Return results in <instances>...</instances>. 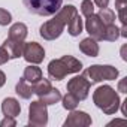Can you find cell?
Masks as SVG:
<instances>
[{"instance_id": "3957f363", "label": "cell", "mask_w": 127, "mask_h": 127, "mask_svg": "<svg viewBox=\"0 0 127 127\" xmlns=\"http://www.w3.org/2000/svg\"><path fill=\"white\" fill-rule=\"evenodd\" d=\"M93 102L106 115L115 114L118 111V108H120V103H121L120 102V96L109 85H100V87H97L96 91L93 93Z\"/></svg>"}, {"instance_id": "30bf717a", "label": "cell", "mask_w": 127, "mask_h": 127, "mask_svg": "<svg viewBox=\"0 0 127 127\" xmlns=\"http://www.w3.org/2000/svg\"><path fill=\"white\" fill-rule=\"evenodd\" d=\"M91 126V117L84 111L72 109L64 121V127H87Z\"/></svg>"}, {"instance_id": "ac0fdd59", "label": "cell", "mask_w": 127, "mask_h": 127, "mask_svg": "<svg viewBox=\"0 0 127 127\" xmlns=\"http://www.w3.org/2000/svg\"><path fill=\"white\" fill-rule=\"evenodd\" d=\"M82 27H84V24H82V18L79 17V14L76 12L73 17H72V20L69 21V24H67V33L70 34V36H79L81 33H82Z\"/></svg>"}, {"instance_id": "83f0119b", "label": "cell", "mask_w": 127, "mask_h": 127, "mask_svg": "<svg viewBox=\"0 0 127 127\" xmlns=\"http://www.w3.org/2000/svg\"><path fill=\"white\" fill-rule=\"evenodd\" d=\"M126 82H127V78L121 79V81H120V84H118V88H120V91H121V93H127V88H126Z\"/></svg>"}, {"instance_id": "277c9868", "label": "cell", "mask_w": 127, "mask_h": 127, "mask_svg": "<svg viewBox=\"0 0 127 127\" xmlns=\"http://www.w3.org/2000/svg\"><path fill=\"white\" fill-rule=\"evenodd\" d=\"M29 12L40 17L54 15L63 5V0H23Z\"/></svg>"}, {"instance_id": "8fae6325", "label": "cell", "mask_w": 127, "mask_h": 127, "mask_svg": "<svg viewBox=\"0 0 127 127\" xmlns=\"http://www.w3.org/2000/svg\"><path fill=\"white\" fill-rule=\"evenodd\" d=\"M115 8L118 11V18L121 21L120 36L127 37V0H115Z\"/></svg>"}, {"instance_id": "7c38bea8", "label": "cell", "mask_w": 127, "mask_h": 127, "mask_svg": "<svg viewBox=\"0 0 127 127\" xmlns=\"http://www.w3.org/2000/svg\"><path fill=\"white\" fill-rule=\"evenodd\" d=\"M2 112H3L5 117H14V118H15L17 115H20L21 106H20V103H18L17 99H14V97H6V99L2 102Z\"/></svg>"}, {"instance_id": "d6986e66", "label": "cell", "mask_w": 127, "mask_h": 127, "mask_svg": "<svg viewBox=\"0 0 127 127\" xmlns=\"http://www.w3.org/2000/svg\"><path fill=\"white\" fill-rule=\"evenodd\" d=\"M23 78H24L29 84L33 85V84H36L39 79H42V70H40V67H37V66H29V67L24 69Z\"/></svg>"}, {"instance_id": "5bb4252c", "label": "cell", "mask_w": 127, "mask_h": 127, "mask_svg": "<svg viewBox=\"0 0 127 127\" xmlns=\"http://www.w3.org/2000/svg\"><path fill=\"white\" fill-rule=\"evenodd\" d=\"M3 46L6 48L8 54H9V58H18L23 55V46H24V42H18V40H14V39H6L3 42Z\"/></svg>"}, {"instance_id": "8992f818", "label": "cell", "mask_w": 127, "mask_h": 127, "mask_svg": "<svg viewBox=\"0 0 127 127\" xmlns=\"http://www.w3.org/2000/svg\"><path fill=\"white\" fill-rule=\"evenodd\" d=\"M29 124L33 127H43L48 124V109L40 100H34L29 106Z\"/></svg>"}, {"instance_id": "484cf974", "label": "cell", "mask_w": 127, "mask_h": 127, "mask_svg": "<svg viewBox=\"0 0 127 127\" xmlns=\"http://www.w3.org/2000/svg\"><path fill=\"white\" fill-rule=\"evenodd\" d=\"M11 58H9V54H8V51H6V48L2 45L0 46V66L2 64H5V63H8Z\"/></svg>"}, {"instance_id": "7a4b0ae2", "label": "cell", "mask_w": 127, "mask_h": 127, "mask_svg": "<svg viewBox=\"0 0 127 127\" xmlns=\"http://www.w3.org/2000/svg\"><path fill=\"white\" fill-rule=\"evenodd\" d=\"M82 70V63L72 57V55H63L61 58L51 60L48 64V76L54 81H61L70 73H78Z\"/></svg>"}, {"instance_id": "603a6c76", "label": "cell", "mask_w": 127, "mask_h": 127, "mask_svg": "<svg viewBox=\"0 0 127 127\" xmlns=\"http://www.w3.org/2000/svg\"><path fill=\"white\" fill-rule=\"evenodd\" d=\"M81 12L84 17H88L91 14H94V3L91 0H82L81 3Z\"/></svg>"}, {"instance_id": "9a60e30c", "label": "cell", "mask_w": 127, "mask_h": 127, "mask_svg": "<svg viewBox=\"0 0 127 127\" xmlns=\"http://www.w3.org/2000/svg\"><path fill=\"white\" fill-rule=\"evenodd\" d=\"M27 26L24 23H15L11 26L9 29V39H14V40H18V42H24V39L27 37Z\"/></svg>"}, {"instance_id": "5b68a950", "label": "cell", "mask_w": 127, "mask_h": 127, "mask_svg": "<svg viewBox=\"0 0 127 127\" xmlns=\"http://www.w3.org/2000/svg\"><path fill=\"white\" fill-rule=\"evenodd\" d=\"M84 75L88 78V81L91 84L102 82V81H114L118 76V69H115L114 66H109V64H105V66L93 64L84 72Z\"/></svg>"}, {"instance_id": "ffe728a7", "label": "cell", "mask_w": 127, "mask_h": 127, "mask_svg": "<svg viewBox=\"0 0 127 127\" xmlns=\"http://www.w3.org/2000/svg\"><path fill=\"white\" fill-rule=\"evenodd\" d=\"M97 17L100 18V21H102L105 26H109V24H114V23H115V12H114L112 9L102 8L100 12L97 14Z\"/></svg>"}, {"instance_id": "f1b7e54d", "label": "cell", "mask_w": 127, "mask_h": 127, "mask_svg": "<svg viewBox=\"0 0 127 127\" xmlns=\"http://www.w3.org/2000/svg\"><path fill=\"white\" fill-rule=\"evenodd\" d=\"M5 82H6V75H5L2 70H0V88L5 85Z\"/></svg>"}, {"instance_id": "2e32d148", "label": "cell", "mask_w": 127, "mask_h": 127, "mask_svg": "<svg viewBox=\"0 0 127 127\" xmlns=\"http://www.w3.org/2000/svg\"><path fill=\"white\" fill-rule=\"evenodd\" d=\"M15 91H17V94L21 97V99H30L34 93H33V85L32 84H29L24 78H21L18 82H17V87H15Z\"/></svg>"}, {"instance_id": "44dd1931", "label": "cell", "mask_w": 127, "mask_h": 127, "mask_svg": "<svg viewBox=\"0 0 127 127\" xmlns=\"http://www.w3.org/2000/svg\"><path fill=\"white\" fill-rule=\"evenodd\" d=\"M120 37V29L115 24H109L105 27V34H103V40H109V42H115Z\"/></svg>"}, {"instance_id": "6da1fadb", "label": "cell", "mask_w": 127, "mask_h": 127, "mask_svg": "<svg viewBox=\"0 0 127 127\" xmlns=\"http://www.w3.org/2000/svg\"><path fill=\"white\" fill-rule=\"evenodd\" d=\"M76 8L73 5H67L64 8H60L54 15L52 20L43 23L39 29V34L40 37H43L45 40H55L57 37L61 36L64 27L69 24V21L72 20V17L76 14Z\"/></svg>"}, {"instance_id": "e0dca14e", "label": "cell", "mask_w": 127, "mask_h": 127, "mask_svg": "<svg viewBox=\"0 0 127 127\" xmlns=\"http://www.w3.org/2000/svg\"><path fill=\"white\" fill-rule=\"evenodd\" d=\"M39 100L43 102L46 106L48 105H55V103H58L61 100V93H60V90L51 87L48 91H45L42 96H39Z\"/></svg>"}, {"instance_id": "7402d4cb", "label": "cell", "mask_w": 127, "mask_h": 127, "mask_svg": "<svg viewBox=\"0 0 127 127\" xmlns=\"http://www.w3.org/2000/svg\"><path fill=\"white\" fill-rule=\"evenodd\" d=\"M61 100H63V108L67 109V111L76 109V106H78V103H79V100H78L73 94H70V93H67L64 97H61Z\"/></svg>"}, {"instance_id": "52a82bcc", "label": "cell", "mask_w": 127, "mask_h": 127, "mask_svg": "<svg viewBox=\"0 0 127 127\" xmlns=\"http://www.w3.org/2000/svg\"><path fill=\"white\" fill-rule=\"evenodd\" d=\"M90 87H91V82L87 79V76L82 73L79 76H75L72 78L69 82H67V91L70 94H73L78 100H84L88 97V93H90Z\"/></svg>"}, {"instance_id": "4316f807", "label": "cell", "mask_w": 127, "mask_h": 127, "mask_svg": "<svg viewBox=\"0 0 127 127\" xmlns=\"http://www.w3.org/2000/svg\"><path fill=\"white\" fill-rule=\"evenodd\" d=\"M94 5H97L100 9H102V8H108L109 0H94Z\"/></svg>"}, {"instance_id": "ba28073f", "label": "cell", "mask_w": 127, "mask_h": 127, "mask_svg": "<svg viewBox=\"0 0 127 127\" xmlns=\"http://www.w3.org/2000/svg\"><path fill=\"white\" fill-rule=\"evenodd\" d=\"M23 57L26 58L27 63L39 64V63H42L43 58H45V49L37 42H27L23 46Z\"/></svg>"}, {"instance_id": "d4e9b609", "label": "cell", "mask_w": 127, "mask_h": 127, "mask_svg": "<svg viewBox=\"0 0 127 127\" xmlns=\"http://www.w3.org/2000/svg\"><path fill=\"white\" fill-rule=\"evenodd\" d=\"M17 121L14 117H5L2 121H0V127H15Z\"/></svg>"}, {"instance_id": "cb8c5ba5", "label": "cell", "mask_w": 127, "mask_h": 127, "mask_svg": "<svg viewBox=\"0 0 127 127\" xmlns=\"http://www.w3.org/2000/svg\"><path fill=\"white\" fill-rule=\"evenodd\" d=\"M12 21V15L9 11L0 8V26H8L9 23Z\"/></svg>"}, {"instance_id": "4fadbf2b", "label": "cell", "mask_w": 127, "mask_h": 127, "mask_svg": "<svg viewBox=\"0 0 127 127\" xmlns=\"http://www.w3.org/2000/svg\"><path fill=\"white\" fill-rule=\"evenodd\" d=\"M79 51L88 57H97L99 55V43L93 37H85L79 43Z\"/></svg>"}, {"instance_id": "9c48e42d", "label": "cell", "mask_w": 127, "mask_h": 127, "mask_svg": "<svg viewBox=\"0 0 127 127\" xmlns=\"http://www.w3.org/2000/svg\"><path fill=\"white\" fill-rule=\"evenodd\" d=\"M85 29L90 34V37L96 39L97 42L99 40H103V34H105V24L100 21V18L96 15V14H91L88 17H85Z\"/></svg>"}]
</instances>
